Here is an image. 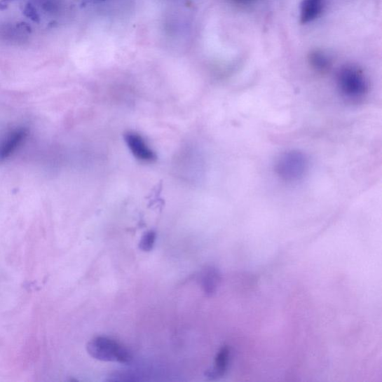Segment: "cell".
I'll return each instance as SVG.
<instances>
[{
	"mask_svg": "<svg viewBox=\"0 0 382 382\" xmlns=\"http://www.w3.org/2000/svg\"><path fill=\"white\" fill-rule=\"evenodd\" d=\"M125 142L131 153L138 160L144 162H154L157 156L145 142L143 137L135 132H127L124 135Z\"/></svg>",
	"mask_w": 382,
	"mask_h": 382,
	"instance_id": "obj_4",
	"label": "cell"
},
{
	"mask_svg": "<svg viewBox=\"0 0 382 382\" xmlns=\"http://www.w3.org/2000/svg\"><path fill=\"white\" fill-rule=\"evenodd\" d=\"M97 1H105V0H97Z\"/></svg>",
	"mask_w": 382,
	"mask_h": 382,
	"instance_id": "obj_13",
	"label": "cell"
},
{
	"mask_svg": "<svg viewBox=\"0 0 382 382\" xmlns=\"http://www.w3.org/2000/svg\"><path fill=\"white\" fill-rule=\"evenodd\" d=\"M156 240V233L154 231H147L139 243V248L144 252L151 251Z\"/></svg>",
	"mask_w": 382,
	"mask_h": 382,
	"instance_id": "obj_10",
	"label": "cell"
},
{
	"mask_svg": "<svg viewBox=\"0 0 382 382\" xmlns=\"http://www.w3.org/2000/svg\"><path fill=\"white\" fill-rule=\"evenodd\" d=\"M25 15L33 21L39 22V15L36 10L32 5H28L25 9Z\"/></svg>",
	"mask_w": 382,
	"mask_h": 382,
	"instance_id": "obj_11",
	"label": "cell"
},
{
	"mask_svg": "<svg viewBox=\"0 0 382 382\" xmlns=\"http://www.w3.org/2000/svg\"><path fill=\"white\" fill-rule=\"evenodd\" d=\"M219 274L213 268H206L201 275V285L207 296L213 295L219 282Z\"/></svg>",
	"mask_w": 382,
	"mask_h": 382,
	"instance_id": "obj_9",
	"label": "cell"
},
{
	"mask_svg": "<svg viewBox=\"0 0 382 382\" xmlns=\"http://www.w3.org/2000/svg\"><path fill=\"white\" fill-rule=\"evenodd\" d=\"M337 84L341 97L350 102L362 101L369 92L368 81L362 69L352 64L340 69Z\"/></svg>",
	"mask_w": 382,
	"mask_h": 382,
	"instance_id": "obj_2",
	"label": "cell"
},
{
	"mask_svg": "<svg viewBox=\"0 0 382 382\" xmlns=\"http://www.w3.org/2000/svg\"><path fill=\"white\" fill-rule=\"evenodd\" d=\"M308 63L312 69L318 74H325L330 71L332 60L322 51L313 50L308 54Z\"/></svg>",
	"mask_w": 382,
	"mask_h": 382,
	"instance_id": "obj_7",
	"label": "cell"
},
{
	"mask_svg": "<svg viewBox=\"0 0 382 382\" xmlns=\"http://www.w3.org/2000/svg\"><path fill=\"white\" fill-rule=\"evenodd\" d=\"M228 356V349L227 347H224V348L218 353L216 357L214 367L212 369L207 370L205 373L206 377L214 379L222 376L226 372Z\"/></svg>",
	"mask_w": 382,
	"mask_h": 382,
	"instance_id": "obj_8",
	"label": "cell"
},
{
	"mask_svg": "<svg viewBox=\"0 0 382 382\" xmlns=\"http://www.w3.org/2000/svg\"><path fill=\"white\" fill-rule=\"evenodd\" d=\"M231 1L239 4H248L254 1V0H231Z\"/></svg>",
	"mask_w": 382,
	"mask_h": 382,
	"instance_id": "obj_12",
	"label": "cell"
},
{
	"mask_svg": "<svg viewBox=\"0 0 382 382\" xmlns=\"http://www.w3.org/2000/svg\"><path fill=\"white\" fill-rule=\"evenodd\" d=\"M310 160L306 154L299 149H289L277 158L275 175L282 183L296 185L308 175Z\"/></svg>",
	"mask_w": 382,
	"mask_h": 382,
	"instance_id": "obj_1",
	"label": "cell"
},
{
	"mask_svg": "<svg viewBox=\"0 0 382 382\" xmlns=\"http://www.w3.org/2000/svg\"><path fill=\"white\" fill-rule=\"evenodd\" d=\"M27 135V131L23 128L16 129L10 132L0 144V161H4L10 157L25 140Z\"/></svg>",
	"mask_w": 382,
	"mask_h": 382,
	"instance_id": "obj_5",
	"label": "cell"
},
{
	"mask_svg": "<svg viewBox=\"0 0 382 382\" xmlns=\"http://www.w3.org/2000/svg\"><path fill=\"white\" fill-rule=\"evenodd\" d=\"M324 6V0H302L300 4V22L307 25L320 17Z\"/></svg>",
	"mask_w": 382,
	"mask_h": 382,
	"instance_id": "obj_6",
	"label": "cell"
},
{
	"mask_svg": "<svg viewBox=\"0 0 382 382\" xmlns=\"http://www.w3.org/2000/svg\"><path fill=\"white\" fill-rule=\"evenodd\" d=\"M88 354L95 360L129 364L132 360L130 352L118 342L107 337H97L87 344Z\"/></svg>",
	"mask_w": 382,
	"mask_h": 382,
	"instance_id": "obj_3",
	"label": "cell"
}]
</instances>
